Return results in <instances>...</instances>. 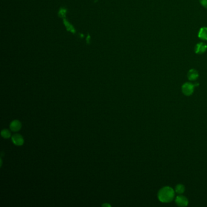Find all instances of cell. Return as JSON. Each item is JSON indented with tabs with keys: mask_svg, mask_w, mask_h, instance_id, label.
<instances>
[{
	"mask_svg": "<svg viewBox=\"0 0 207 207\" xmlns=\"http://www.w3.org/2000/svg\"><path fill=\"white\" fill-rule=\"evenodd\" d=\"M1 134H2V136L5 139H8L11 136V132L7 129H4L3 130H2Z\"/></svg>",
	"mask_w": 207,
	"mask_h": 207,
	"instance_id": "12",
	"label": "cell"
},
{
	"mask_svg": "<svg viewBox=\"0 0 207 207\" xmlns=\"http://www.w3.org/2000/svg\"><path fill=\"white\" fill-rule=\"evenodd\" d=\"M199 2L203 7L207 9V0H199Z\"/></svg>",
	"mask_w": 207,
	"mask_h": 207,
	"instance_id": "14",
	"label": "cell"
},
{
	"mask_svg": "<svg viewBox=\"0 0 207 207\" xmlns=\"http://www.w3.org/2000/svg\"><path fill=\"white\" fill-rule=\"evenodd\" d=\"M78 37L80 38V39H82V38H84V35L82 33H78Z\"/></svg>",
	"mask_w": 207,
	"mask_h": 207,
	"instance_id": "15",
	"label": "cell"
},
{
	"mask_svg": "<svg viewBox=\"0 0 207 207\" xmlns=\"http://www.w3.org/2000/svg\"><path fill=\"white\" fill-rule=\"evenodd\" d=\"M207 49V46L203 43H199L195 46V52L198 54L204 53Z\"/></svg>",
	"mask_w": 207,
	"mask_h": 207,
	"instance_id": "6",
	"label": "cell"
},
{
	"mask_svg": "<svg viewBox=\"0 0 207 207\" xmlns=\"http://www.w3.org/2000/svg\"><path fill=\"white\" fill-rule=\"evenodd\" d=\"M102 206H111L110 205H108V204H107V203H106V204H103Z\"/></svg>",
	"mask_w": 207,
	"mask_h": 207,
	"instance_id": "16",
	"label": "cell"
},
{
	"mask_svg": "<svg viewBox=\"0 0 207 207\" xmlns=\"http://www.w3.org/2000/svg\"><path fill=\"white\" fill-rule=\"evenodd\" d=\"M62 20H63V25L66 28V30L67 32H70L74 35L78 34L77 31L76 29L75 28V27L73 26V25L69 21H68L67 20L66 18H63Z\"/></svg>",
	"mask_w": 207,
	"mask_h": 207,
	"instance_id": "3",
	"label": "cell"
},
{
	"mask_svg": "<svg viewBox=\"0 0 207 207\" xmlns=\"http://www.w3.org/2000/svg\"><path fill=\"white\" fill-rule=\"evenodd\" d=\"M198 37L199 38L202 40H207V28L206 27H203L200 29L198 33Z\"/></svg>",
	"mask_w": 207,
	"mask_h": 207,
	"instance_id": "10",
	"label": "cell"
},
{
	"mask_svg": "<svg viewBox=\"0 0 207 207\" xmlns=\"http://www.w3.org/2000/svg\"><path fill=\"white\" fill-rule=\"evenodd\" d=\"M68 13V9L66 7H64V6H62V7H60L58 9V16L61 18V19H63V18H66V16H67V14Z\"/></svg>",
	"mask_w": 207,
	"mask_h": 207,
	"instance_id": "9",
	"label": "cell"
},
{
	"mask_svg": "<svg viewBox=\"0 0 207 207\" xmlns=\"http://www.w3.org/2000/svg\"><path fill=\"white\" fill-rule=\"evenodd\" d=\"M175 196V191L170 186H165L161 188L158 192V199L163 203L171 202Z\"/></svg>",
	"mask_w": 207,
	"mask_h": 207,
	"instance_id": "1",
	"label": "cell"
},
{
	"mask_svg": "<svg viewBox=\"0 0 207 207\" xmlns=\"http://www.w3.org/2000/svg\"><path fill=\"white\" fill-rule=\"evenodd\" d=\"M187 77L190 81H195L199 77L198 72L196 69H191L188 71L187 74Z\"/></svg>",
	"mask_w": 207,
	"mask_h": 207,
	"instance_id": "8",
	"label": "cell"
},
{
	"mask_svg": "<svg viewBox=\"0 0 207 207\" xmlns=\"http://www.w3.org/2000/svg\"><path fill=\"white\" fill-rule=\"evenodd\" d=\"M195 85L191 83H185L182 86V91L183 94L186 96H189L192 94L194 92Z\"/></svg>",
	"mask_w": 207,
	"mask_h": 207,
	"instance_id": "2",
	"label": "cell"
},
{
	"mask_svg": "<svg viewBox=\"0 0 207 207\" xmlns=\"http://www.w3.org/2000/svg\"><path fill=\"white\" fill-rule=\"evenodd\" d=\"M85 41H86V43L87 45H89L90 44V43H91V36H90L89 33H87Z\"/></svg>",
	"mask_w": 207,
	"mask_h": 207,
	"instance_id": "13",
	"label": "cell"
},
{
	"mask_svg": "<svg viewBox=\"0 0 207 207\" xmlns=\"http://www.w3.org/2000/svg\"><path fill=\"white\" fill-rule=\"evenodd\" d=\"M21 128V123L18 120L12 121L10 125V129L14 132H17Z\"/></svg>",
	"mask_w": 207,
	"mask_h": 207,
	"instance_id": "7",
	"label": "cell"
},
{
	"mask_svg": "<svg viewBox=\"0 0 207 207\" xmlns=\"http://www.w3.org/2000/svg\"><path fill=\"white\" fill-rule=\"evenodd\" d=\"M12 140L13 143L17 146H21L24 143L23 137L19 134H14L12 137Z\"/></svg>",
	"mask_w": 207,
	"mask_h": 207,
	"instance_id": "5",
	"label": "cell"
},
{
	"mask_svg": "<svg viewBox=\"0 0 207 207\" xmlns=\"http://www.w3.org/2000/svg\"><path fill=\"white\" fill-rule=\"evenodd\" d=\"M185 190V188L183 185L182 184H178L176 186L175 188V192L179 194H182L184 192Z\"/></svg>",
	"mask_w": 207,
	"mask_h": 207,
	"instance_id": "11",
	"label": "cell"
},
{
	"mask_svg": "<svg viewBox=\"0 0 207 207\" xmlns=\"http://www.w3.org/2000/svg\"><path fill=\"white\" fill-rule=\"evenodd\" d=\"M175 202L179 206L183 207V206H186L188 205V200L186 197L180 195L176 197L175 199Z\"/></svg>",
	"mask_w": 207,
	"mask_h": 207,
	"instance_id": "4",
	"label": "cell"
}]
</instances>
